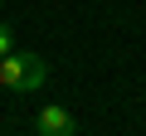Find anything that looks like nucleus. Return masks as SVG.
<instances>
[{
	"mask_svg": "<svg viewBox=\"0 0 146 136\" xmlns=\"http://www.w3.org/2000/svg\"><path fill=\"white\" fill-rule=\"evenodd\" d=\"M49 83V63L29 49H15L0 58V88H10V92H34Z\"/></svg>",
	"mask_w": 146,
	"mask_h": 136,
	"instance_id": "f257e3e1",
	"label": "nucleus"
},
{
	"mask_svg": "<svg viewBox=\"0 0 146 136\" xmlns=\"http://www.w3.org/2000/svg\"><path fill=\"white\" fill-rule=\"evenodd\" d=\"M34 131L39 136H78V121H73V112L68 107H39V117H34Z\"/></svg>",
	"mask_w": 146,
	"mask_h": 136,
	"instance_id": "f03ea898",
	"label": "nucleus"
},
{
	"mask_svg": "<svg viewBox=\"0 0 146 136\" xmlns=\"http://www.w3.org/2000/svg\"><path fill=\"white\" fill-rule=\"evenodd\" d=\"M5 53H15V29L0 20V58H5Z\"/></svg>",
	"mask_w": 146,
	"mask_h": 136,
	"instance_id": "7ed1b4c3",
	"label": "nucleus"
}]
</instances>
